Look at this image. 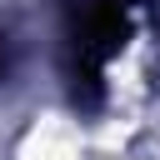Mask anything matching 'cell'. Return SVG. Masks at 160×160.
I'll return each mask as SVG.
<instances>
[{"mask_svg":"<svg viewBox=\"0 0 160 160\" xmlns=\"http://www.w3.org/2000/svg\"><path fill=\"white\" fill-rule=\"evenodd\" d=\"M130 10L125 0H65V75L80 110H95L105 95V60L125 45Z\"/></svg>","mask_w":160,"mask_h":160,"instance_id":"obj_1","label":"cell"}]
</instances>
